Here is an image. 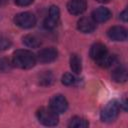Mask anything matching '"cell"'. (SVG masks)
<instances>
[{
  "instance_id": "1",
  "label": "cell",
  "mask_w": 128,
  "mask_h": 128,
  "mask_svg": "<svg viewBox=\"0 0 128 128\" xmlns=\"http://www.w3.org/2000/svg\"><path fill=\"white\" fill-rule=\"evenodd\" d=\"M36 63V56L29 50H16L13 53L12 64L20 69H30Z\"/></svg>"
},
{
  "instance_id": "2",
  "label": "cell",
  "mask_w": 128,
  "mask_h": 128,
  "mask_svg": "<svg viewBox=\"0 0 128 128\" xmlns=\"http://www.w3.org/2000/svg\"><path fill=\"white\" fill-rule=\"evenodd\" d=\"M37 118L39 122L45 126H55L58 124V114L51 108L41 107L37 111Z\"/></svg>"
},
{
  "instance_id": "3",
  "label": "cell",
  "mask_w": 128,
  "mask_h": 128,
  "mask_svg": "<svg viewBox=\"0 0 128 128\" xmlns=\"http://www.w3.org/2000/svg\"><path fill=\"white\" fill-rule=\"evenodd\" d=\"M119 110H120L119 102L110 101L108 104H106V106L102 109V111L100 113L101 120L103 122H112V121H114L117 118L118 114H119Z\"/></svg>"
},
{
  "instance_id": "4",
  "label": "cell",
  "mask_w": 128,
  "mask_h": 128,
  "mask_svg": "<svg viewBox=\"0 0 128 128\" xmlns=\"http://www.w3.org/2000/svg\"><path fill=\"white\" fill-rule=\"evenodd\" d=\"M14 22L17 26L23 29H28L36 24V17L30 12H21L14 17Z\"/></svg>"
},
{
  "instance_id": "5",
  "label": "cell",
  "mask_w": 128,
  "mask_h": 128,
  "mask_svg": "<svg viewBox=\"0 0 128 128\" xmlns=\"http://www.w3.org/2000/svg\"><path fill=\"white\" fill-rule=\"evenodd\" d=\"M50 108L57 114L64 113L68 108V102L63 95H54L50 99Z\"/></svg>"
},
{
  "instance_id": "6",
  "label": "cell",
  "mask_w": 128,
  "mask_h": 128,
  "mask_svg": "<svg viewBox=\"0 0 128 128\" xmlns=\"http://www.w3.org/2000/svg\"><path fill=\"white\" fill-rule=\"evenodd\" d=\"M60 18V10L57 6L53 5L49 9V15L44 21V26L46 29H54L59 22Z\"/></svg>"
},
{
  "instance_id": "7",
  "label": "cell",
  "mask_w": 128,
  "mask_h": 128,
  "mask_svg": "<svg viewBox=\"0 0 128 128\" xmlns=\"http://www.w3.org/2000/svg\"><path fill=\"white\" fill-rule=\"evenodd\" d=\"M57 56H58L57 50L53 47H48L40 50L37 58H38V61L41 63H50V62H53L57 58Z\"/></svg>"
},
{
  "instance_id": "8",
  "label": "cell",
  "mask_w": 128,
  "mask_h": 128,
  "mask_svg": "<svg viewBox=\"0 0 128 128\" xmlns=\"http://www.w3.org/2000/svg\"><path fill=\"white\" fill-rule=\"evenodd\" d=\"M87 8V3L85 0H71L67 4V10L72 15L82 14Z\"/></svg>"
},
{
  "instance_id": "9",
  "label": "cell",
  "mask_w": 128,
  "mask_h": 128,
  "mask_svg": "<svg viewBox=\"0 0 128 128\" xmlns=\"http://www.w3.org/2000/svg\"><path fill=\"white\" fill-rule=\"evenodd\" d=\"M108 37L114 41H125L127 39V30L122 26H113L108 32Z\"/></svg>"
},
{
  "instance_id": "10",
  "label": "cell",
  "mask_w": 128,
  "mask_h": 128,
  "mask_svg": "<svg viewBox=\"0 0 128 128\" xmlns=\"http://www.w3.org/2000/svg\"><path fill=\"white\" fill-rule=\"evenodd\" d=\"M77 28L82 33H91V32H93L95 30L96 24H95V21L93 19L87 18V17H83L80 20H78Z\"/></svg>"
},
{
  "instance_id": "11",
  "label": "cell",
  "mask_w": 128,
  "mask_h": 128,
  "mask_svg": "<svg viewBox=\"0 0 128 128\" xmlns=\"http://www.w3.org/2000/svg\"><path fill=\"white\" fill-rule=\"evenodd\" d=\"M108 53L107 48L104 44L102 43H95L91 46L90 48V57L95 60L96 62L98 60H100L104 55H106Z\"/></svg>"
},
{
  "instance_id": "12",
  "label": "cell",
  "mask_w": 128,
  "mask_h": 128,
  "mask_svg": "<svg viewBox=\"0 0 128 128\" xmlns=\"http://www.w3.org/2000/svg\"><path fill=\"white\" fill-rule=\"evenodd\" d=\"M111 17V11L105 7H98L92 12V18L95 22H105Z\"/></svg>"
},
{
  "instance_id": "13",
  "label": "cell",
  "mask_w": 128,
  "mask_h": 128,
  "mask_svg": "<svg viewBox=\"0 0 128 128\" xmlns=\"http://www.w3.org/2000/svg\"><path fill=\"white\" fill-rule=\"evenodd\" d=\"M112 80L117 83H124L127 80V70L125 67H118L111 74Z\"/></svg>"
},
{
  "instance_id": "14",
  "label": "cell",
  "mask_w": 128,
  "mask_h": 128,
  "mask_svg": "<svg viewBox=\"0 0 128 128\" xmlns=\"http://www.w3.org/2000/svg\"><path fill=\"white\" fill-rule=\"evenodd\" d=\"M70 68L75 74H79L82 70L81 58L77 54H72L70 57Z\"/></svg>"
},
{
  "instance_id": "15",
  "label": "cell",
  "mask_w": 128,
  "mask_h": 128,
  "mask_svg": "<svg viewBox=\"0 0 128 128\" xmlns=\"http://www.w3.org/2000/svg\"><path fill=\"white\" fill-rule=\"evenodd\" d=\"M23 44L30 48H38L41 45V40L35 35H26L23 37Z\"/></svg>"
},
{
  "instance_id": "16",
  "label": "cell",
  "mask_w": 128,
  "mask_h": 128,
  "mask_svg": "<svg viewBox=\"0 0 128 128\" xmlns=\"http://www.w3.org/2000/svg\"><path fill=\"white\" fill-rule=\"evenodd\" d=\"M68 126L70 128H86V127L89 126V123L85 118L75 116V117L71 118Z\"/></svg>"
},
{
  "instance_id": "17",
  "label": "cell",
  "mask_w": 128,
  "mask_h": 128,
  "mask_svg": "<svg viewBox=\"0 0 128 128\" xmlns=\"http://www.w3.org/2000/svg\"><path fill=\"white\" fill-rule=\"evenodd\" d=\"M116 62V56L115 55H111V54H106L104 55L100 60L97 61L98 65L102 68H108L110 66H112L114 63Z\"/></svg>"
},
{
  "instance_id": "18",
  "label": "cell",
  "mask_w": 128,
  "mask_h": 128,
  "mask_svg": "<svg viewBox=\"0 0 128 128\" xmlns=\"http://www.w3.org/2000/svg\"><path fill=\"white\" fill-rule=\"evenodd\" d=\"M54 81V76L50 71H46L44 73H42L39 77V83L43 86H48L50 84H52Z\"/></svg>"
},
{
  "instance_id": "19",
  "label": "cell",
  "mask_w": 128,
  "mask_h": 128,
  "mask_svg": "<svg viewBox=\"0 0 128 128\" xmlns=\"http://www.w3.org/2000/svg\"><path fill=\"white\" fill-rule=\"evenodd\" d=\"M61 81L66 86H72V85H74L77 82V79H76V77L73 74H71V73H65L62 76Z\"/></svg>"
},
{
  "instance_id": "20",
  "label": "cell",
  "mask_w": 128,
  "mask_h": 128,
  "mask_svg": "<svg viewBox=\"0 0 128 128\" xmlns=\"http://www.w3.org/2000/svg\"><path fill=\"white\" fill-rule=\"evenodd\" d=\"M11 40L5 36H0V51H5L11 47Z\"/></svg>"
},
{
  "instance_id": "21",
  "label": "cell",
  "mask_w": 128,
  "mask_h": 128,
  "mask_svg": "<svg viewBox=\"0 0 128 128\" xmlns=\"http://www.w3.org/2000/svg\"><path fill=\"white\" fill-rule=\"evenodd\" d=\"M11 69V63L8 59L2 58L0 59V71L1 72H7Z\"/></svg>"
},
{
  "instance_id": "22",
  "label": "cell",
  "mask_w": 128,
  "mask_h": 128,
  "mask_svg": "<svg viewBox=\"0 0 128 128\" xmlns=\"http://www.w3.org/2000/svg\"><path fill=\"white\" fill-rule=\"evenodd\" d=\"M33 1H34V0H14V2H15L16 5L22 6V7H24V6H29L30 4L33 3Z\"/></svg>"
},
{
  "instance_id": "23",
  "label": "cell",
  "mask_w": 128,
  "mask_h": 128,
  "mask_svg": "<svg viewBox=\"0 0 128 128\" xmlns=\"http://www.w3.org/2000/svg\"><path fill=\"white\" fill-rule=\"evenodd\" d=\"M120 18H121L124 22H126V21H127V10H124V11L120 14Z\"/></svg>"
},
{
  "instance_id": "24",
  "label": "cell",
  "mask_w": 128,
  "mask_h": 128,
  "mask_svg": "<svg viewBox=\"0 0 128 128\" xmlns=\"http://www.w3.org/2000/svg\"><path fill=\"white\" fill-rule=\"evenodd\" d=\"M8 3V0H0V6H3Z\"/></svg>"
},
{
  "instance_id": "25",
  "label": "cell",
  "mask_w": 128,
  "mask_h": 128,
  "mask_svg": "<svg viewBox=\"0 0 128 128\" xmlns=\"http://www.w3.org/2000/svg\"><path fill=\"white\" fill-rule=\"evenodd\" d=\"M97 2H99V3H108L110 0H96Z\"/></svg>"
}]
</instances>
